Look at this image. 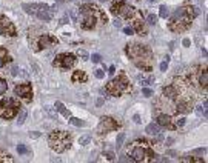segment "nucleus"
Masks as SVG:
<instances>
[{
    "label": "nucleus",
    "instance_id": "34",
    "mask_svg": "<svg viewBox=\"0 0 208 163\" xmlns=\"http://www.w3.org/2000/svg\"><path fill=\"white\" fill-rule=\"evenodd\" d=\"M94 76H96L97 79H103V77H105V73H103L102 69H96V71H94Z\"/></svg>",
    "mask_w": 208,
    "mask_h": 163
},
{
    "label": "nucleus",
    "instance_id": "22",
    "mask_svg": "<svg viewBox=\"0 0 208 163\" xmlns=\"http://www.w3.org/2000/svg\"><path fill=\"white\" fill-rule=\"evenodd\" d=\"M70 17L73 19V22H79V12H77V9H70Z\"/></svg>",
    "mask_w": 208,
    "mask_h": 163
},
{
    "label": "nucleus",
    "instance_id": "36",
    "mask_svg": "<svg viewBox=\"0 0 208 163\" xmlns=\"http://www.w3.org/2000/svg\"><path fill=\"white\" fill-rule=\"evenodd\" d=\"M91 59H93V63H99V62L102 60V57H100L99 54H93V57H91Z\"/></svg>",
    "mask_w": 208,
    "mask_h": 163
},
{
    "label": "nucleus",
    "instance_id": "6",
    "mask_svg": "<svg viewBox=\"0 0 208 163\" xmlns=\"http://www.w3.org/2000/svg\"><path fill=\"white\" fill-rule=\"evenodd\" d=\"M74 63H76V57H74V54H60V55L52 62L54 66H60V68H63V69L73 68Z\"/></svg>",
    "mask_w": 208,
    "mask_h": 163
},
{
    "label": "nucleus",
    "instance_id": "31",
    "mask_svg": "<svg viewBox=\"0 0 208 163\" xmlns=\"http://www.w3.org/2000/svg\"><path fill=\"white\" fill-rule=\"evenodd\" d=\"M25 119H26V111H22V112H20V116H19V119H17V123H19V125H22V123L25 122Z\"/></svg>",
    "mask_w": 208,
    "mask_h": 163
},
{
    "label": "nucleus",
    "instance_id": "38",
    "mask_svg": "<svg viewBox=\"0 0 208 163\" xmlns=\"http://www.w3.org/2000/svg\"><path fill=\"white\" fill-rule=\"evenodd\" d=\"M105 157H106L108 160H114V152H110V151H108V152H105Z\"/></svg>",
    "mask_w": 208,
    "mask_h": 163
},
{
    "label": "nucleus",
    "instance_id": "14",
    "mask_svg": "<svg viewBox=\"0 0 208 163\" xmlns=\"http://www.w3.org/2000/svg\"><path fill=\"white\" fill-rule=\"evenodd\" d=\"M164 97L170 99V100H176V99H177V88H176L174 85L164 88Z\"/></svg>",
    "mask_w": 208,
    "mask_h": 163
},
{
    "label": "nucleus",
    "instance_id": "24",
    "mask_svg": "<svg viewBox=\"0 0 208 163\" xmlns=\"http://www.w3.org/2000/svg\"><path fill=\"white\" fill-rule=\"evenodd\" d=\"M124 140H125V134H124V132H120V134L117 135V142H116V146H117V149H119V148L122 146Z\"/></svg>",
    "mask_w": 208,
    "mask_h": 163
},
{
    "label": "nucleus",
    "instance_id": "5",
    "mask_svg": "<svg viewBox=\"0 0 208 163\" xmlns=\"http://www.w3.org/2000/svg\"><path fill=\"white\" fill-rule=\"evenodd\" d=\"M131 157H133V160L134 162H148L150 159L148 157H151V162H154V160H157L156 157V154L153 156L151 152H148L147 149H143V148H140V146H136L133 151H131Z\"/></svg>",
    "mask_w": 208,
    "mask_h": 163
},
{
    "label": "nucleus",
    "instance_id": "29",
    "mask_svg": "<svg viewBox=\"0 0 208 163\" xmlns=\"http://www.w3.org/2000/svg\"><path fill=\"white\" fill-rule=\"evenodd\" d=\"M159 9H161V11H159V15H161V17H164V19H166V15H168V8L162 5Z\"/></svg>",
    "mask_w": 208,
    "mask_h": 163
},
{
    "label": "nucleus",
    "instance_id": "43",
    "mask_svg": "<svg viewBox=\"0 0 208 163\" xmlns=\"http://www.w3.org/2000/svg\"><path fill=\"white\" fill-rule=\"evenodd\" d=\"M133 119H134V122H136V123H140V122H142V120H140V116H139V114H136Z\"/></svg>",
    "mask_w": 208,
    "mask_h": 163
},
{
    "label": "nucleus",
    "instance_id": "40",
    "mask_svg": "<svg viewBox=\"0 0 208 163\" xmlns=\"http://www.w3.org/2000/svg\"><path fill=\"white\" fill-rule=\"evenodd\" d=\"M70 22V19H68V14H65L63 17H62V20H60V23H68Z\"/></svg>",
    "mask_w": 208,
    "mask_h": 163
},
{
    "label": "nucleus",
    "instance_id": "16",
    "mask_svg": "<svg viewBox=\"0 0 208 163\" xmlns=\"http://www.w3.org/2000/svg\"><path fill=\"white\" fill-rule=\"evenodd\" d=\"M147 132H148L150 135H157V134L161 132V126H159L157 123H150V125L147 126Z\"/></svg>",
    "mask_w": 208,
    "mask_h": 163
},
{
    "label": "nucleus",
    "instance_id": "1",
    "mask_svg": "<svg viewBox=\"0 0 208 163\" xmlns=\"http://www.w3.org/2000/svg\"><path fill=\"white\" fill-rule=\"evenodd\" d=\"M126 52H128V55L133 59V62H134L139 68H143V69H147V71L151 69V66H150L151 52H150L148 48H145V46H142V45H128Z\"/></svg>",
    "mask_w": 208,
    "mask_h": 163
},
{
    "label": "nucleus",
    "instance_id": "9",
    "mask_svg": "<svg viewBox=\"0 0 208 163\" xmlns=\"http://www.w3.org/2000/svg\"><path fill=\"white\" fill-rule=\"evenodd\" d=\"M0 34L2 36H16L14 25L5 17H0Z\"/></svg>",
    "mask_w": 208,
    "mask_h": 163
},
{
    "label": "nucleus",
    "instance_id": "45",
    "mask_svg": "<svg viewBox=\"0 0 208 163\" xmlns=\"http://www.w3.org/2000/svg\"><path fill=\"white\" fill-rule=\"evenodd\" d=\"M6 55V49H0V57H5Z\"/></svg>",
    "mask_w": 208,
    "mask_h": 163
},
{
    "label": "nucleus",
    "instance_id": "28",
    "mask_svg": "<svg viewBox=\"0 0 208 163\" xmlns=\"http://www.w3.org/2000/svg\"><path fill=\"white\" fill-rule=\"evenodd\" d=\"M0 162H14L12 159H11V156H8V154H3V152H0Z\"/></svg>",
    "mask_w": 208,
    "mask_h": 163
},
{
    "label": "nucleus",
    "instance_id": "44",
    "mask_svg": "<svg viewBox=\"0 0 208 163\" xmlns=\"http://www.w3.org/2000/svg\"><path fill=\"white\" fill-rule=\"evenodd\" d=\"M19 71H20L19 68H12V71H11V74H12V76H17V74H19Z\"/></svg>",
    "mask_w": 208,
    "mask_h": 163
},
{
    "label": "nucleus",
    "instance_id": "3",
    "mask_svg": "<svg viewBox=\"0 0 208 163\" xmlns=\"http://www.w3.org/2000/svg\"><path fill=\"white\" fill-rule=\"evenodd\" d=\"M106 91L111 92L113 95H120L124 92L131 91V86H129V82H128V79L125 76H119L117 79L111 80L106 85Z\"/></svg>",
    "mask_w": 208,
    "mask_h": 163
},
{
    "label": "nucleus",
    "instance_id": "46",
    "mask_svg": "<svg viewBox=\"0 0 208 163\" xmlns=\"http://www.w3.org/2000/svg\"><path fill=\"white\" fill-rule=\"evenodd\" d=\"M3 66H5V59L0 57V68H3Z\"/></svg>",
    "mask_w": 208,
    "mask_h": 163
},
{
    "label": "nucleus",
    "instance_id": "27",
    "mask_svg": "<svg viewBox=\"0 0 208 163\" xmlns=\"http://www.w3.org/2000/svg\"><path fill=\"white\" fill-rule=\"evenodd\" d=\"M77 55H79V57H80L82 60H89V55H88V52H86L85 49H79Z\"/></svg>",
    "mask_w": 208,
    "mask_h": 163
},
{
    "label": "nucleus",
    "instance_id": "4",
    "mask_svg": "<svg viewBox=\"0 0 208 163\" xmlns=\"http://www.w3.org/2000/svg\"><path fill=\"white\" fill-rule=\"evenodd\" d=\"M17 108H19V103L12 99H8L5 100L2 105H0V117L3 119H12L17 112Z\"/></svg>",
    "mask_w": 208,
    "mask_h": 163
},
{
    "label": "nucleus",
    "instance_id": "37",
    "mask_svg": "<svg viewBox=\"0 0 208 163\" xmlns=\"http://www.w3.org/2000/svg\"><path fill=\"white\" fill-rule=\"evenodd\" d=\"M40 135L42 134L39 132V131H33V132H29V137H31V139H39Z\"/></svg>",
    "mask_w": 208,
    "mask_h": 163
},
{
    "label": "nucleus",
    "instance_id": "30",
    "mask_svg": "<svg viewBox=\"0 0 208 163\" xmlns=\"http://www.w3.org/2000/svg\"><path fill=\"white\" fill-rule=\"evenodd\" d=\"M17 152H19V154H28L29 151H28V148H26L25 145H19V146H17Z\"/></svg>",
    "mask_w": 208,
    "mask_h": 163
},
{
    "label": "nucleus",
    "instance_id": "17",
    "mask_svg": "<svg viewBox=\"0 0 208 163\" xmlns=\"http://www.w3.org/2000/svg\"><path fill=\"white\" fill-rule=\"evenodd\" d=\"M86 80H88V77H86V74L83 71H76L73 74V82L74 83H77V82H86Z\"/></svg>",
    "mask_w": 208,
    "mask_h": 163
},
{
    "label": "nucleus",
    "instance_id": "25",
    "mask_svg": "<svg viewBox=\"0 0 208 163\" xmlns=\"http://www.w3.org/2000/svg\"><path fill=\"white\" fill-rule=\"evenodd\" d=\"M147 22H148L150 25H156V23H157V15H154V14H150V15L147 17Z\"/></svg>",
    "mask_w": 208,
    "mask_h": 163
},
{
    "label": "nucleus",
    "instance_id": "42",
    "mask_svg": "<svg viewBox=\"0 0 208 163\" xmlns=\"http://www.w3.org/2000/svg\"><path fill=\"white\" fill-rule=\"evenodd\" d=\"M114 73H116V68H114V66H110V71H108V74H110V76H114Z\"/></svg>",
    "mask_w": 208,
    "mask_h": 163
},
{
    "label": "nucleus",
    "instance_id": "47",
    "mask_svg": "<svg viewBox=\"0 0 208 163\" xmlns=\"http://www.w3.org/2000/svg\"><path fill=\"white\" fill-rule=\"evenodd\" d=\"M183 45H185V46H190V40H188V39H183Z\"/></svg>",
    "mask_w": 208,
    "mask_h": 163
},
{
    "label": "nucleus",
    "instance_id": "32",
    "mask_svg": "<svg viewBox=\"0 0 208 163\" xmlns=\"http://www.w3.org/2000/svg\"><path fill=\"white\" fill-rule=\"evenodd\" d=\"M174 122H176V125H174L176 128H182V126L185 125V119H183V117H180V119H177V120H174Z\"/></svg>",
    "mask_w": 208,
    "mask_h": 163
},
{
    "label": "nucleus",
    "instance_id": "11",
    "mask_svg": "<svg viewBox=\"0 0 208 163\" xmlns=\"http://www.w3.org/2000/svg\"><path fill=\"white\" fill-rule=\"evenodd\" d=\"M56 43H57V39L51 37L49 34H43L40 37V40H39V46L40 48H48V46H52Z\"/></svg>",
    "mask_w": 208,
    "mask_h": 163
},
{
    "label": "nucleus",
    "instance_id": "23",
    "mask_svg": "<svg viewBox=\"0 0 208 163\" xmlns=\"http://www.w3.org/2000/svg\"><path fill=\"white\" fill-rule=\"evenodd\" d=\"M6 89H8V83H6V80L0 79V95H2V94H5V92H6Z\"/></svg>",
    "mask_w": 208,
    "mask_h": 163
},
{
    "label": "nucleus",
    "instance_id": "2",
    "mask_svg": "<svg viewBox=\"0 0 208 163\" xmlns=\"http://www.w3.org/2000/svg\"><path fill=\"white\" fill-rule=\"evenodd\" d=\"M48 143L56 152H63L66 148L71 146V135L65 131H54L49 134Z\"/></svg>",
    "mask_w": 208,
    "mask_h": 163
},
{
    "label": "nucleus",
    "instance_id": "10",
    "mask_svg": "<svg viewBox=\"0 0 208 163\" xmlns=\"http://www.w3.org/2000/svg\"><path fill=\"white\" fill-rule=\"evenodd\" d=\"M157 125L162 126V128H168V129H174V125H173V120L170 116L166 114H159L157 116Z\"/></svg>",
    "mask_w": 208,
    "mask_h": 163
},
{
    "label": "nucleus",
    "instance_id": "33",
    "mask_svg": "<svg viewBox=\"0 0 208 163\" xmlns=\"http://www.w3.org/2000/svg\"><path fill=\"white\" fill-rule=\"evenodd\" d=\"M124 33L126 36H133V34H134V29H133V26H125Z\"/></svg>",
    "mask_w": 208,
    "mask_h": 163
},
{
    "label": "nucleus",
    "instance_id": "35",
    "mask_svg": "<svg viewBox=\"0 0 208 163\" xmlns=\"http://www.w3.org/2000/svg\"><path fill=\"white\" fill-rule=\"evenodd\" d=\"M142 94H143L145 97H151V95H153V91H151L150 88H143V89H142Z\"/></svg>",
    "mask_w": 208,
    "mask_h": 163
},
{
    "label": "nucleus",
    "instance_id": "21",
    "mask_svg": "<svg viewBox=\"0 0 208 163\" xmlns=\"http://www.w3.org/2000/svg\"><path fill=\"white\" fill-rule=\"evenodd\" d=\"M68 122L71 123V125H74V126H85V122H82V120L77 119V117H70Z\"/></svg>",
    "mask_w": 208,
    "mask_h": 163
},
{
    "label": "nucleus",
    "instance_id": "15",
    "mask_svg": "<svg viewBox=\"0 0 208 163\" xmlns=\"http://www.w3.org/2000/svg\"><path fill=\"white\" fill-rule=\"evenodd\" d=\"M56 111H57V112H60L65 119H70V117H71V112L65 108V105H63L62 102H56Z\"/></svg>",
    "mask_w": 208,
    "mask_h": 163
},
{
    "label": "nucleus",
    "instance_id": "26",
    "mask_svg": "<svg viewBox=\"0 0 208 163\" xmlns=\"http://www.w3.org/2000/svg\"><path fill=\"white\" fill-rule=\"evenodd\" d=\"M89 142H91V137H89V135H83V137H80V139H79V143H80L82 146L88 145Z\"/></svg>",
    "mask_w": 208,
    "mask_h": 163
},
{
    "label": "nucleus",
    "instance_id": "48",
    "mask_svg": "<svg viewBox=\"0 0 208 163\" xmlns=\"http://www.w3.org/2000/svg\"><path fill=\"white\" fill-rule=\"evenodd\" d=\"M170 49H171V51L174 49V42H171V43H170Z\"/></svg>",
    "mask_w": 208,
    "mask_h": 163
},
{
    "label": "nucleus",
    "instance_id": "12",
    "mask_svg": "<svg viewBox=\"0 0 208 163\" xmlns=\"http://www.w3.org/2000/svg\"><path fill=\"white\" fill-rule=\"evenodd\" d=\"M54 11H56V6L48 8V9H43V11H39V12H37V17H39L40 20H43V22H48V20H51V19H52Z\"/></svg>",
    "mask_w": 208,
    "mask_h": 163
},
{
    "label": "nucleus",
    "instance_id": "20",
    "mask_svg": "<svg viewBox=\"0 0 208 163\" xmlns=\"http://www.w3.org/2000/svg\"><path fill=\"white\" fill-rule=\"evenodd\" d=\"M139 80H140V83L143 85V86H148V85H154V77L153 76H148V77H139Z\"/></svg>",
    "mask_w": 208,
    "mask_h": 163
},
{
    "label": "nucleus",
    "instance_id": "18",
    "mask_svg": "<svg viewBox=\"0 0 208 163\" xmlns=\"http://www.w3.org/2000/svg\"><path fill=\"white\" fill-rule=\"evenodd\" d=\"M207 82H208V76H207V71L204 69V71H201V74H199V80H197V83H199L204 89H207Z\"/></svg>",
    "mask_w": 208,
    "mask_h": 163
},
{
    "label": "nucleus",
    "instance_id": "8",
    "mask_svg": "<svg viewBox=\"0 0 208 163\" xmlns=\"http://www.w3.org/2000/svg\"><path fill=\"white\" fill-rule=\"evenodd\" d=\"M119 128V125L114 122L111 117H102V120L99 123V132L100 134H103V132H110V131H114V129H117Z\"/></svg>",
    "mask_w": 208,
    "mask_h": 163
},
{
    "label": "nucleus",
    "instance_id": "13",
    "mask_svg": "<svg viewBox=\"0 0 208 163\" xmlns=\"http://www.w3.org/2000/svg\"><path fill=\"white\" fill-rule=\"evenodd\" d=\"M126 11H128V5L125 2H119V3L113 5V8H111V12L113 14H119V15H125Z\"/></svg>",
    "mask_w": 208,
    "mask_h": 163
},
{
    "label": "nucleus",
    "instance_id": "41",
    "mask_svg": "<svg viewBox=\"0 0 208 163\" xmlns=\"http://www.w3.org/2000/svg\"><path fill=\"white\" fill-rule=\"evenodd\" d=\"M114 26H116V28H122V22L116 19V20H114Z\"/></svg>",
    "mask_w": 208,
    "mask_h": 163
},
{
    "label": "nucleus",
    "instance_id": "49",
    "mask_svg": "<svg viewBox=\"0 0 208 163\" xmlns=\"http://www.w3.org/2000/svg\"><path fill=\"white\" fill-rule=\"evenodd\" d=\"M150 2H156V0H150Z\"/></svg>",
    "mask_w": 208,
    "mask_h": 163
},
{
    "label": "nucleus",
    "instance_id": "19",
    "mask_svg": "<svg viewBox=\"0 0 208 163\" xmlns=\"http://www.w3.org/2000/svg\"><path fill=\"white\" fill-rule=\"evenodd\" d=\"M43 111H45V112H46L51 119H56V120H57V111H54V108H52V106L45 105V106H43Z\"/></svg>",
    "mask_w": 208,
    "mask_h": 163
},
{
    "label": "nucleus",
    "instance_id": "7",
    "mask_svg": "<svg viewBox=\"0 0 208 163\" xmlns=\"http://www.w3.org/2000/svg\"><path fill=\"white\" fill-rule=\"evenodd\" d=\"M14 91H16V94L20 97V99H23L25 102H29L31 99H33V89H31V85H17L16 88H14Z\"/></svg>",
    "mask_w": 208,
    "mask_h": 163
},
{
    "label": "nucleus",
    "instance_id": "39",
    "mask_svg": "<svg viewBox=\"0 0 208 163\" xmlns=\"http://www.w3.org/2000/svg\"><path fill=\"white\" fill-rule=\"evenodd\" d=\"M166 68H168V62L164 60V62L161 63V71H166Z\"/></svg>",
    "mask_w": 208,
    "mask_h": 163
}]
</instances>
